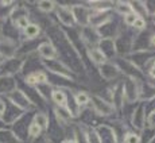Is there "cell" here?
I'll return each instance as SVG.
<instances>
[{"mask_svg":"<svg viewBox=\"0 0 155 143\" xmlns=\"http://www.w3.org/2000/svg\"><path fill=\"white\" fill-rule=\"evenodd\" d=\"M38 54L45 59H54L57 55V50L51 43H42L38 47Z\"/></svg>","mask_w":155,"mask_h":143,"instance_id":"obj_1","label":"cell"},{"mask_svg":"<svg viewBox=\"0 0 155 143\" xmlns=\"http://www.w3.org/2000/svg\"><path fill=\"white\" fill-rule=\"evenodd\" d=\"M58 18H59V20H61L64 25H66V26H73L74 22H76L74 14L66 7H61L58 10Z\"/></svg>","mask_w":155,"mask_h":143,"instance_id":"obj_2","label":"cell"},{"mask_svg":"<svg viewBox=\"0 0 155 143\" xmlns=\"http://www.w3.org/2000/svg\"><path fill=\"white\" fill-rule=\"evenodd\" d=\"M92 101H93V104H94V108H96V111H99L100 114H103V115L112 114L113 108H112L111 104H108L107 101L101 100L100 97H92Z\"/></svg>","mask_w":155,"mask_h":143,"instance_id":"obj_3","label":"cell"},{"mask_svg":"<svg viewBox=\"0 0 155 143\" xmlns=\"http://www.w3.org/2000/svg\"><path fill=\"white\" fill-rule=\"evenodd\" d=\"M51 99L54 100V103L58 104L59 107H65V105H66V95H65V92L59 91V89H55V91H53Z\"/></svg>","mask_w":155,"mask_h":143,"instance_id":"obj_4","label":"cell"},{"mask_svg":"<svg viewBox=\"0 0 155 143\" xmlns=\"http://www.w3.org/2000/svg\"><path fill=\"white\" fill-rule=\"evenodd\" d=\"M108 19H109V16L107 15V12H99V14H94V15H91V16H89V22H91L93 26L103 25V23Z\"/></svg>","mask_w":155,"mask_h":143,"instance_id":"obj_5","label":"cell"},{"mask_svg":"<svg viewBox=\"0 0 155 143\" xmlns=\"http://www.w3.org/2000/svg\"><path fill=\"white\" fill-rule=\"evenodd\" d=\"M41 32V28L38 25H35V23H30L27 27L25 28V35L30 39H32V38H37L38 35H39Z\"/></svg>","mask_w":155,"mask_h":143,"instance_id":"obj_6","label":"cell"},{"mask_svg":"<svg viewBox=\"0 0 155 143\" xmlns=\"http://www.w3.org/2000/svg\"><path fill=\"white\" fill-rule=\"evenodd\" d=\"M34 123L43 131V130H46L47 127H49V119H47V116L45 114H38V115H35Z\"/></svg>","mask_w":155,"mask_h":143,"instance_id":"obj_7","label":"cell"},{"mask_svg":"<svg viewBox=\"0 0 155 143\" xmlns=\"http://www.w3.org/2000/svg\"><path fill=\"white\" fill-rule=\"evenodd\" d=\"M91 55H92V59H93L96 64H103V62H105V54L103 53V50H100V49H94V50H92L91 52Z\"/></svg>","mask_w":155,"mask_h":143,"instance_id":"obj_8","label":"cell"},{"mask_svg":"<svg viewBox=\"0 0 155 143\" xmlns=\"http://www.w3.org/2000/svg\"><path fill=\"white\" fill-rule=\"evenodd\" d=\"M55 7L54 2H49V0H42V2H38V8H39L42 12H50L53 11Z\"/></svg>","mask_w":155,"mask_h":143,"instance_id":"obj_9","label":"cell"},{"mask_svg":"<svg viewBox=\"0 0 155 143\" xmlns=\"http://www.w3.org/2000/svg\"><path fill=\"white\" fill-rule=\"evenodd\" d=\"M15 25H16V27H19V28H23V30H25V28L30 25L27 15H20V16L16 20H15Z\"/></svg>","mask_w":155,"mask_h":143,"instance_id":"obj_10","label":"cell"},{"mask_svg":"<svg viewBox=\"0 0 155 143\" xmlns=\"http://www.w3.org/2000/svg\"><path fill=\"white\" fill-rule=\"evenodd\" d=\"M89 101V96L84 92H80V93L76 95V103L77 105H85V104H88Z\"/></svg>","mask_w":155,"mask_h":143,"instance_id":"obj_11","label":"cell"},{"mask_svg":"<svg viewBox=\"0 0 155 143\" xmlns=\"http://www.w3.org/2000/svg\"><path fill=\"white\" fill-rule=\"evenodd\" d=\"M116 10H117V12H120V14H130V12H132V8H131V4H128V3H117V7H116Z\"/></svg>","mask_w":155,"mask_h":143,"instance_id":"obj_12","label":"cell"},{"mask_svg":"<svg viewBox=\"0 0 155 143\" xmlns=\"http://www.w3.org/2000/svg\"><path fill=\"white\" fill-rule=\"evenodd\" d=\"M41 132H42V130H41L39 127H38L37 124L34 123V121H32V123L28 126V134H30L31 136H34V138L39 136V135H41Z\"/></svg>","mask_w":155,"mask_h":143,"instance_id":"obj_13","label":"cell"},{"mask_svg":"<svg viewBox=\"0 0 155 143\" xmlns=\"http://www.w3.org/2000/svg\"><path fill=\"white\" fill-rule=\"evenodd\" d=\"M138 18H139V15L135 14V12L132 11V12L124 15V22H126L128 26H134V23H135V20L138 19Z\"/></svg>","mask_w":155,"mask_h":143,"instance_id":"obj_14","label":"cell"},{"mask_svg":"<svg viewBox=\"0 0 155 143\" xmlns=\"http://www.w3.org/2000/svg\"><path fill=\"white\" fill-rule=\"evenodd\" d=\"M34 77H35V82H37V84H45V82H47V76L43 72H37V73H34Z\"/></svg>","mask_w":155,"mask_h":143,"instance_id":"obj_15","label":"cell"},{"mask_svg":"<svg viewBox=\"0 0 155 143\" xmlns=\"http://www.w3.org/2000/svg\"><path fill=\"white\" fill-rule=\"evenodd\" d=\"M126 143H139V136L136 134H127Z\"/></svg>","mask_w":155,"mask_h":143,"instance_id":"obj_16","label":"cell"},{"mask_svg":"<svg viewBox=\"0 0 155 143\" xmlns=\"http://www.w3.org/2000/svg\"><path fill=\"white\" fill-rule=\"evenodd\" d=\"M134 26H135L136 28H139V30L144 28V27H146V20L143 19V18H140V16H139L138 19L135 20V23H134Z\"/></svg>","mask_w":155,"mask_h":143,"instance_id":"obj_17","label":"cell"},{"mask_svg":"<svg viewBox=\"0 0 155 143\" xmlns=\"http://www.w3.org/2000/svg\"><path fill=\"white\" fill-rule=\"evenodd\" d=\"M26 82H27L28 85H37V82H35L34 73H32V74H28V76L26 77Z\"/></svg>","mask_w":155,"mask_h":143,"instance_id":"obj_18","label":"cell"},{"mask_svg":"<svg viewBox=\"0 0 155 143\" xmlns=\"http://www.w3.org/2000/svg\"><path fill=\"white\" fill-rule=\"evenodd\" d=\"M5 114V101L0 99V116H3Z\"/></svg>","mask_w":155,"mask_h":143,"instance_id":"obj_19","label":"cell"},{"mask_svg":"<svg viewBox=\"0 0 155 143\" xmlns=\"http://www.w3.org/2000/svg\"><path fill=\"white\" fill-rule=\"evenodd\" d=\"M150 124L155 127V111H154L153 114H151V116H150Z\"/></svg>","mask_w":155,"mask_h":143,"instance_id":"obj_20","label":"cell"},{"mask_svg":"<svg viewBox=\"0 0 155 143\" xmlns=\"http://www.w3.org/2000/svg\"><path fill=\"white\" fill-rule=\"evenodd\" d=\"M150 74H151V77L155 78V62L153 64V66H151V69H150Z\"/></svg>","mask_w":155,"mask_h":143,"instance_id":"obj_21","label":"cell"},{"mask_svg":"<svg viewBox=\"0 0 155 143\" xmlns=\"http://www.w3.org/2000/svg\"><path fill=\"white\" fill-rule=\"evenodd\" d=\"M151 45H153V46H155V34L153 35V37H151Z\"/></svg>","mask_w":155,"mask_h":143,"instance_id":"obj_22","label":"cell"},{"mask_svg":"<svg viewBox=\"0 0 155 143\" xmlns=\"http://www.w3.org/2000/svg\"><path fill=\"white\" fill-rule=\"evenodd\" d=\"M64 143H77L76 141H65Z\"/></svg>","mask_w":155,"mask_h":143,"instance_id":"obj_23","label":"cell"}]
</instances>
